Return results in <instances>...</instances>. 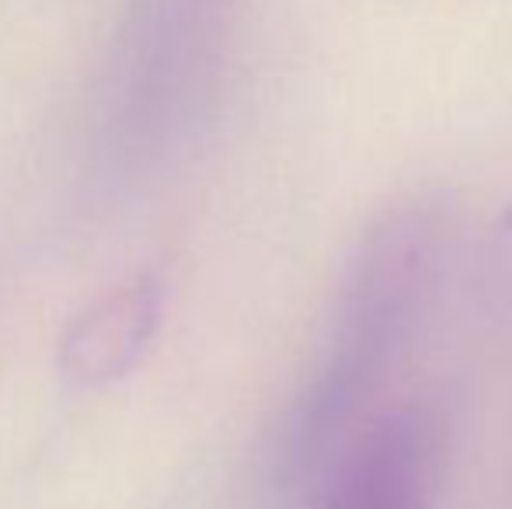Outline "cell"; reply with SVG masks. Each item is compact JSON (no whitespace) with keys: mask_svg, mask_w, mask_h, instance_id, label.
Returning a JSON list of instances; mask_svg holds the SVG:
<instances>
[{"mask_svg":"<svg viewBox=\"0 0 512 509\" xmlns=\"http://www.w3.org/2000/svg\"><path fill=\"white\" fill-rule=\"evenodd\" d=\"M432 227L422 213L387 217L349 272L328 356L297 398L279 443L286 489L307 482L345 440V426L377 394L408 339L429 279Z\"/></svg>","mask_w":512,"mask_h":509,"instance_id":"6da1fadb","label":"cell"},{"mask_svg":"<svg viewBox=\"0 0 512 509\" xmlns=\"http://www.w3.org/2000/svg\"><path fill=\"white\" fill-rule=\"evenodd\" d=\"M443 457L446 426L436 408H391L335 464L317 509H432Z\"/></svg>","mask_w":512,"mask_h":509,"instance_id":"7a4b0ae2","label":"cell"},{"mask_svg":"<svg viewBox=\"0 0 512 509\" xmlns=\"http://www.w3.org/2000/svg\"><path fill=\"white\" fill-rule=\"evenodd\" d=\"M164 311V283L136 272L108 286L67 321L56 346V370L77 391H98L129 374L147 353Z\"/></svg>","mask_w":512,"mask_h":509,"instance_id":"3957f363","label":"cell"},{"mask_svg":"<svg viewBox=\"0 0 512 509\" xmlns=\"http://www.w3.org/2000/svg\"><path fill=\"white\" fill-rule=\"evenodd\" d=\"M502 227H509L512 231V203L506 206V213H502Z\"/></svg>","mask_w":512,"mask_h":509,"instance_id":"277c9868","label":"cell"}]
</instances>
